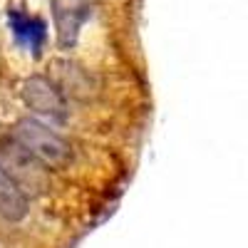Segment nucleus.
<instances>
[{
  "mask_svg": "<svg viewBox=\"0 0 248 248\" xmlns=\"http://www.w3.org/2000/svg\"><path fill=\"white\" fill-rule=\"evenodd\" d=\"M15 137H17V141L23 144L32 156L43 159L45 164H52V167H65V164L72 159L70 144L62 139L60 134H55L50 127L40 124L37 119L17 122Z\"/></svg>",
  "mask_w": 248,
  "mask_h": 248,
  "instance_id": "1",
  "label": "nucleus"
},
{
  "mask_svg": "<svg viewBox=\"0 0 248 248\" xmlns=\"http://www.w3.org/2000/svg\"><path fill=\"white\" fill-rule=\"evenodd\" d=\"M92 15L87 3L79 0H55L52 3V17L57 28V43L60 47H72L77 43L79 25Z\"/></svg>",
  "mask_w": 248,
  "mask_h": 248,
  "instance_id": "2",
  "label": "nucleus"
},
{
  "mask_svg": "<svg viewBox=\"0 0 248 248\" xmlns=\"http://www.w3.org/2000/svg\"><path fill=\"white\" fill-rule=\"evenodd\" d=\"M8 20H10V30H13L15 40L37 57L40 50H43V45H45V40H47L45 20L32 17V15H28L23 10H15V8L8 10Z\"/></svg>",
  "mask_w": 248,
  "mask_h": 248,
  "instance_id": "3",
  "label": "nucleus"
},
{
  "mask_svg": "<svg viewBox=\"0 0 248 248\" xmlns=\"http://www.w3.org/2000/svg\"><path fill=\"white\" fill-rule=\"evenodd\" d=\"M25 102L35 109V112H43V114H62V109H65V105H62V97L60 92L50 85L47 79L43 77H32L25 82Z\"/></svg>",
  "mask_w": 248,
  "mask_h": 248,
  "instance_id": "4",
  "label": "nucleus"
},
{
  "mask_svg": "<svg viewBox=\"0 0 248 248\" xmlns=\"http://www.w3.org/2000/svg\"><path fill=\"white\" fill-rule=\"evenodd\" d=\"M0 214L10 221H20L28 214V199L3 169H0Z\"/></svg>",
  "mask_w": 248,
  "mask_h": 248,
  "instance_id": "5",
  "label": "nucleus"
}]
</instances>
